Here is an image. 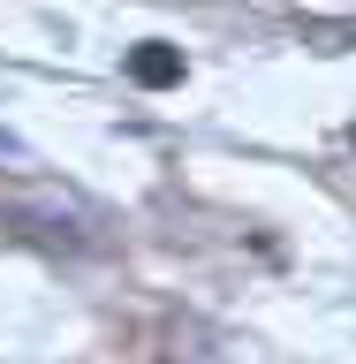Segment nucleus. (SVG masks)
I'll return each instance as SVG.
<instances>
[{
  "mask_svg": "<svg viewBox=\"0 0 356 364\" xmlns=\"http://www.w3.org/2000/svg\"><path fill=\"white\" fill-rule=\"evenodd\" d=\"M129 84H144V91H175V84H182V46H167V38L129 46Z\"/></svg>",
  "mask_w": 356,
  "mask_h": 364,
  "instance_id": "1",
  "label": "nucleus"
},
{
  "mask_svg": "<svg viewBox=\"0 0 356 364\" xmlns=\"http://www.w3.org/2000/svg\"><path fill=\"white\" fill-rule=\"evenodd\" d=\"M16 167H31V144L16 129H0V175H16Z\"/></svg>",
  "mask_w": 356,
  "mask_h": 364,
  "instance_id": "2",
  "label": "nucleus"
}]
</instances>
